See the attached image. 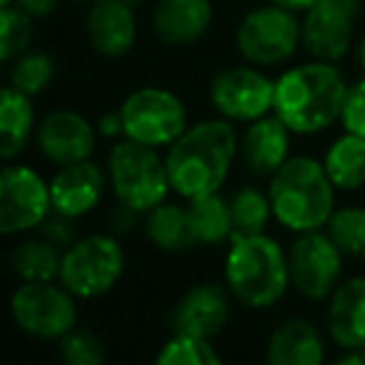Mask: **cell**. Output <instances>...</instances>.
I'll return each instance as SVG.
<instances>
[{
    "label": "cell",
    "mask_w": 365,
    "mask_h": 365,
    "mask_svg": "<svg viewBox=\"0 0 365 365\" xmlns=\"http://www.w3.org/2000/svg\"><path fill=\"white\" fill-rule=\"evenodd\" d=\"M236 154L239 137L234 125L224 117L187 127L184 135L167 147L164 157L172 192L187 202L219 192L229 177Z\"/></svg>",
    "instance_id": "1"
},
{
    "label": "cell",
    "mask_w": 365,
    "mask_h": 365,
    "mask_svg": "<svg viewBox=\"0 0 365 365\" xmlns=\"http://www.w3.org/2000/svg\"><path fill=\"white\" fill-rule=\"evenodd\" d=\"M348 82L336 63L293 65L276 80L274 115L293 135H318L343 115Z\"/></svg>",
    "instance_id": "2"
},
{
    "label": "cell",
    "mask_w": 365,
    "mask_h": 365,
    "mask_svg": "<svg viewBox=\"0 0 365 365\" xmlns=\"http://www.w3.org/2000/svg\"><path fill=\"white\" fill-rule=\"evenodd\" d=\"M269 199L274 219L296 234L323 229L336 212V187L313 157H289L271 177Z\"/></svg>",
    "instance_id": "3"
},
{
    "label": "cell",
    "mask_w": 365,
    "mask_h": 365,
    "mask_svg": "<svg viewBox=\"0 0 365 365\" xmlns=\"http://www.w3.org/2000/svg\"><path fill=\"white\" fill-rule=\"evenodd\" d=\"M224 279L229 293L244 306L271 308L291 286L289 254L266 234L231 239Z\"/></svg>",
    "instance_id": "4"
},
{
    "label": "cell",
    "mask_w": 365,
    "mask_h": 365,
    "mask_svg": "<svg viewBox=\"0 0 365 365\" xmlns=\"http://www.w3.org/2000/svg\"><path fill=\"white\" fill-rule=\"evenodd\" d=\"M107 182L115 199L137 214H147L167 202L169 184L167 162L154 147L137 145L132 140L117 142L107 154Z\"/></svg>",
    "instance_id": "5"
},
{
    "label": "cell",
    "mask_w": 365,
    "mask_h": 365,
    "mask_svg": "<svg viewBox=\"0 0 365 365\" xmlns=\"http://www.w3.org/2000/svg\"><path fill=\"white\" fill-rule=\"evenodd\" d=\"M125 264V251L115 234L77 236L63 251L58 281L77 301H92L120 284Z\"/></svg>",
    "instance_id": "6"
},
{
    "label": "cell",
    "mask_w": 365,
    "mask_h": 365,
    "mask_svg": "<svg viewBox=\"0 0 365 365\" xmlns=\"http://www.w3.org/2000/svg\"><path fill=\"white\" fill-rule=\"evenodd\" d=\"M236 50L249 65L276 68L289 63L303 45V28L298 13L266 3L241 18L236 28Z\"/></svg>",
    "instance_id": "7"
},
{
    "label": "cell",
    "mask_w": 365,
    "mask_h": 365,
    "mask_svg": "<svg viewBox=\"0 0 365 365\" xmlns=\"http://www.w3.org/2000/svg\"><path fill=\"white\" fill-rule=\"evenodd\" d=\"M10 316L15 326L38 341H60L80 321L77 298L60 281L20 284L10 296Z\"/></svg>",
    "instance_id": "8"
},
{
    "label": "cell",
    "mask_w": 365,
    "mask_h": 365,
    "mask_svg": "<svg viewBox=\"0 0 365 365\" xmlns=\"http://www.w3.org/2000/svg\"><path fill=\"white\" fill-rule=\"evenodd\" d=\"M125 140L162 149L177 142L187 130V107L174 92L162 87H142L127 95L120 110Z\"/></svg>",
    "instance_id": "9"
},
{
    "label": "cell",
    "mask_w": 365,
    "mask_h": 365,
    "mask_svg": "<svg viewBox=\"0 0 365 365\" xmlns=\"http://www.w3.org/2000/svg\"><path fill=\"white\" fill-rule=\"evenodd\" d=\"M50 212V187L43 174L28 164L0 167V236L40 229Z\"/></svg>",
    "instance_id": "10"
},
{
    "label": "cell",
    "mask_w": 365,
    "mask_h": 365,
    "mask_svg": "<svg viewBox=\"0 0 365 365\" xmlns=\"http://www.w3.org/2000/svg\"><path fill=\"white\" fill-rule=\"evenodd\" d=\"M276 80L266 77L256 65L226 68L214 75L209 100L219 117L229 122H254L274 112Z\"/></svg>",
    "instance_id": "11"
},
{
    "label": "cell",
    "mask_w": 365,
    "mask_h": 365,
    "mask_svg": "<svg viewBox=\"0 0 365 365\" xmlns=\"http://www.w3.org/2000/svg\"><path fill=\"white\" fill-rule=\"evenodd\" d=\"M291 286L311 301L331 298L341 286L343 276V251L333 244L326 231H303L296 236L289 251Z\"/></svg>",
    "instance_id": "12"
},
{
    "label": "cell",
    "mask_w": 365,
    "mask_h": 365,
    "mask_svg": "<svg viewBox=\"0 0 365 365\" xmlns=\"http://www.w3.org/2000/svg\"><path fill=\"white\" fill-rule=\"evenodd\" d=\"M361 0H316L303 13V48L313 60L338 63L353 48Z\"/></svg>",
    "instance_id": "13"
},
{
    "label": "cell",
    "mask_w": 365,
    "mask_h": 365,
    "mask_svg": "<svg viewBox=\"0 0 365 365\" xmlns=\"http://www.w3.org/2000/svg\"><path fill=\"white\" fill-rule=\"evenodd\" d=\"M38 149L55 167L92 159L97 147V127L73 110H55L40 120L35 130Z\"/></svg>",
    "instance_id": "14"
},
{
    "label": "cell",
    "mask_w": 365,
    "mask_h": 365,
    "mask_svg": "<svg viewBox=\"0 0 365 365\" xmlns=\"http://www.w3.org/2000/svg\"><path fill=\"white\" fill-rule=\"evenodd\" d=\"M107 184V172L90 159L58 167L53 179H48L53 212L75 221L87 217L100 207Z\"/></svg>",
    "instance_id": "15"
},
{
    "label": "cell",
    "mask_w": 365,
    "mask_h": 365,
    "mask_svg": "<svg viewBox=\"0 0 365 365\" xmlns=\"http://www.w3.org/2000/svg\"><path fill=\"white\" fill-rule=\"evenodd\" d=\"M229 289L219 284L192 286L172 311V328L179 336L214 341L229 323Z\"/></svg>",
    "instance_id": "16"
},
{
    "label": "cell",
    "mask_w": 365,
    "mask_h": 365,
    "mask_svg": "<svg viewBox=\"0 0 365 365\" xmlns=\"http://www.w3.org/2000/svg\"><path fill=\"white\" fill-rule=\"evenodd\" d=\"M87 40L105 58H125L137 43V15L125 0H97L87 13Z\"/></svg>",
    "instance_id": "17"
},
{
    "label": "cell",
    "mask_w": 365,
    "mask_h": 365,
    "mask_svg": "<svg viewBox=\"0 0 365 365\" xmlns=\"http://www.w3.org/2000/svg\"><path fill=\"white\" fill-rule=\"evenodd\" d=\"M293 132L276 115L249 122L239 142V154L246 169L256 177H274L291 157Z\"/></svg>",
    "instance_id": "18"
},
{
    "label": "cell",
    "mask_w": 365,
    "mask_h": 365,
    "mask_svg": "<svg viewBox=\"0 0 365 365\" xmlns=\"http://www.w3.org/2000/svg\"><path fill=\"white\" fill-rule=\"evenodd\" d=\"M214 23L212 0H159L152 13V30L164 45H194Z\"/></svg>",
    "instance_id": "19"
},
{
    "label": "cell",
    "mask_w": 365,
    "mask_h": 365,
    "mask_svg": "<svg viewBox=\"0 0 365 365\" xmlns=\"http://www.w3.org/2000/svg\"><path fill=\"white\" fill-rule=\"evenodd\" d=\"M326 343L306 318H289L279 323L266 346V365H323Z\"/></svg>",
    "instance_id": "20"
},
{
    "label": "cell",
    "mask_w": 365,
    "mask_h": 365,
    "mask_svg": "<svg viewBox=\"0 0 365 365\" xmlns=\"http://www.w3.org/2000/svg\"><path fill=\"white\" fill-rule=\"evenodd\" d=\"M328 333L346 351L365 348V276L343 281L331 293Z\"/></svg>",
    "instance_id": "21"
},
{
    "label": "cell",
    "mask_w": 365,
    "mask_h": 365,
    "mask_svg": "<svg viewBox=\"0 0 365 365\" xmlns=\"http://www.w3.org/2000/svg\"><path fill=\"white\" fill-rule=\"evenodd\" d=\"M35 135L33 97L13 85L0 87V162L15 159Z\"/></svg>",
    "instance_id": "22"
},
{
    "label": "cell",
    "mask_w": 365,
    "mask_h": 365,
    "mask_svg": "<svg viewBox=\"0 0 365 365\" xmlns=\"http://www.w3.org/2000/svg\"><path fill=\"white\" fill-rule=\"evenodd\" d=\"M145 234L159 251H167V254H182L197 246L189 212L182 204L162 202L152 212H147Z\"/></svg>",
    "instance_id": "23"
},
{
    "label": "cell",
    "mask_w": 365,
    "mask_h": 365,
    "mask_svg": "<svg viewBox=\"0 0 365 365\" xmlns=\"http://www.w3.org/2000/svg\"><path fill=\"white\" fill-rule=\"evenodd\" d=\"M323 167L331 177L333 187L341 192H356L365 187V137L341 135L326 149Z\"/></svg>",
    "instance_id": "24"
},
{
    "label": "cell",
    "mask_w": 365,
    "mask_h": 365,
    "mask_svg": "<svg viewBox=\"0 0 365 365\" xmlns=\"http://www.w3.org/2000/svg\"><path fill=\"white\" fill-rule=\"evenodd\" d=\"M189 221L197 244H224L234 236V221H231L229 199H224L219 192L194 197L187 204Z\"/></svg>",
    "instance_id": "25"
},
{
    "label": "cell",
    "mask_w": 365,
    "mask_h": 365,
    "mask_svg": "<svg viewBox=\"0 0 365 365\" xmlns=\"http://www.w3.org/2000/svg\"><path fill=\"white\" fill-rule=\"evenodd\" d=\"M63 249L50 244L48 239H25L15 246L10 256V269L20 279V284H33V281H58Z\"/></svg>",
    "instance_id": "26"
},
{
    "label": "cell",
    "mask_w": 365,
    "mask_h": 365,
    "mask_svg": "<svg viewBox=\"0 0 365 365\" xmlns=\"http://www.w3.org/2000/svg\"><path fill=\"white\" fill-rule=\"evenodd\" d=\"M231 207V221H234V236H256L264 234V229L269 226V219L274 217L271 209L269 192H261L256 187H241L229 197Z\"/></svg>",
    "instance_id": "27"
},
{
    "label": "cell",
    "mask_w": 365,
    "mask_h": 365,
    "mask_svg": "<svg viewBox=\"0 0 365 365\" xmlns=\"http://www.w3.org/2000/svg\"><path fill=\"white\" fill-rule=\"evenodd\" d=\"M326 234L343 251V256L365 259V209L343 207L331 214L326 224Z\"/></svg>",
    "instance_id": "28"
},
{
    "label": "cell",
    "mask_w": 365,
    "mask_h": 365,
    "mask_svg": "<svg viewBox=\"0 0 365 365\" xmlns=\"http://www.w3.org/2000/svg\"><path fill=\"white\" fill-rule=\"evenodd\" d=\"M55 77V60L43 50H25L20 58H15L10 85L28 97H35L50 87Z\"/></svg>",
    "instance_id": "29"
},
{
    "label": "cell",
    "mask_w": 365,
    "mask_h": 365,
    "mask_svg": "<svg viewBox=\"0 0 365 365\" xmlns=\"http://www.w3.org/2000/svg\"><path fill=\"white\" fill-rule=\"evenodd\" d=\"M154 365H224L212 341L174 333L157 353Z\"/></svg>",
    "instance_id": "30"
},
{
    "label": "cell",
    "mask_w": 365,
    "mask_h": 365,
    "mask_svg": "<svg viewBox=\"0 0 365 365\" xmlns=\"http://www.w3.org/2000/svg\"><path fill=\"white\" fill-rule=\"evenodd\" d=\"M35 25L28 13L18 5H5L0 8V63L15 60L30 48Z\"/></svg>",
    "instance_id": "31"
},
{
    "label": "cell",
    "mask_w": 365,
    "mask_h": 365,
    "mask_svg": "<svg viewBox=\"0 0 365 365\" xmlns=\"http://www.w3.org/2000/svg\"><path fill=\"white\" fill-rule=\"evenodd\" d=\"M63 365H105V346L90 328H73L60 338Z\"/></svg>",
    "instance_id": "32"
},
{
    "label": "cell",
    "mask_w": 365,
    "mask_h": 365,
    "mask_svg": "<svg viewBox=\"0 0 365 365\" xmlns=\"http://www.w3.org/2000/svg\"><path fill=\"white\" fill-rule=\"evenodd\" d=\"M343 130L351 135L365 137V77L348 85L346 105H343Z\"/></svg>",
    "instance_id": "33"
},
{
    "label": "cell",
    "mask_w": 365,
    "mask_h": 365,
    "mask_svg": "<svg viewBox=\"0 0 365 365\" xmlns=\"http://www.w3.org/2000/svg\"><path fill=\"white\" fill-rule=\"evenodd\" d=\"M40 236L65 251L70 244H75V239H77L75 219L63 217V214H58V212H50L48 219L40 224Z\"/></svg>",
    "instance_id": "34"
},
{
    "label": "cell",
    "mask_w": 365,
    "mask_h": 365,
    "mask_svg": "<svg viewBox=\"0 0 365 365\" xmlns=\"http://www.w3.org/2000/svg\"><path fill=\"white\" fill-rule=\"evenodd\" d=\"M137 217H140V214H137L135 209H130V207H125V204L117 202V207L112 209L110 217H107L110 234H115L117 239H120V236H125V234H130V231L135 229V224H137Z\"/></svg>",
    "instance_id": "35"
},
{
    "label": "cell",
    "mask_w": 365,
    "mask_h": 365,
    "mask_svg": "<svg viewBox=\"0 0 365 365\" xmlns=\"http://www.w3.org/2000/svg\"><path fill=\"white\" fill-rule=\"evenodd\" d=\"M15 5L35 20V18H48L58 8V0H15Z\"/></svg>",
    "instance_id": "36"
},
{
    "label": "cell",
    "mask_w": 365,
    "mask_h": 365,
    "mask_svg": "<svg viewBox=\"0 0 365 365\" xmlns=\"http://www.w3.org/2000/svg\"><path fill=\"white\" fill-rule=\"evenodd\" d=\"M95 127H97V135H102V137H120V135H125V132H122V117H120V112H110V115H102L100 122H95Z\"/></svg>",
    "instance_id": "37"
},
{
    "label": "cell",
    "mask_w": 365,
    "mask_h": 365,
    "mask_svg": "<svg viewBox=\"0 0 365 365\" xmlns=\"http://www.w3.org/2000/svg\"><path fill=\"white\" fill-rule=\"evenodd\" d=\"M269 3L281 5V8H286V10H293V13H306L316 0H269Z\"/></svg>",
    "instance_id": "38"
},
{
    "label": "cell",
    "mask_w": 365,
    "mask_h": 365,
    "mask_svg": "<svg viewBox=\"0 0 365 365\" xmlns=\"http://www.w3.org/2000/svg\"><path fill=\"white\" fill-rule=\"evenodd\" d=\"M333 365H365V348H353V351H348Z\"/></svg>",
    "instance_id": "39"
},
{
    "label": "cell",
    "mask_w": 365,
    "mask_h": 365,
    "mask_svg": "<svg viewBox=\"0 0 365 365\" xmlns=\"http://www.w3.org/2000/svg\"><path fill=\"white\" fill-rule=\"evenodd\" d=\"M358 65L365 70V35L358 40Z\"/></svg>",
    "instance_id": "40"
},
{
    "label": "cell",
    "mask_w": 365,
    "mask_h": 365,
    "mask_svg": "<svg viewBox=\"0 0 365 365\" xmlns=\"http://www.w3.org/2000/svg\"><path fill=\"white\" fill-rule=\"evenodd\" d=\"M125 3H127V5H132V8H137V5H140L142 0H125Z\"/></svg>",
    "instance_id": "41"
},
{
    "label": "cell",
    "mask_w": 365,
    "mask_h": 365,
    "mask_svg": "<svg viewBox=\"0 0 365 365\" xmlns=\"http://www.w3.org/2000/svg\"><path fill=\"white\" fill-rule=\"evenodd\" d=\"M15 0H0V8H5V5H13Z\"/></svg>",
    "instance_id": "42"
},
{
    "label": "cell",
    "mask_w": 365,
    "mask_h": 365,
    "mask_svg": "<svg viewBox=\"0 0 365 365\" xmlns=\"http://www.w3.org/2000/svg\"><path fill=\"white\" fill-rule=\"evenodd\" d=\"M85 3H97V0H85Z\"/></svg>",
    "instance_id": "43"
}]
</instances>
